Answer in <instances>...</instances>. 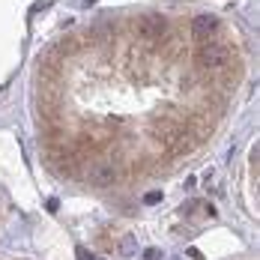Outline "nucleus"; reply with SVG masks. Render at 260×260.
<instances>
[{
	"instance_id": "nucleus-1",
	"label": "nucleus",
	"mask_w": 260,
	"mask_h": 260,
	"mask_svg": "<svg viewBox=\"0 0 260 260\" xmlns=\"http://www.w3.org/2000/svg\"><path fill=\"white\" fill-rule=\"evenodd\" d=\"M150 132H153V141H158L161 147H168L174 153H182L185 150V135L188 132L182 129L180 123H174V120H156Z\"/></svg>"
},
{
	"instance_id": "nucleus-2",
	"label": "nucleus",
	"mask_w": 260,
	"mask_h": 260,
	"mask_svg": "<svg viewBox=\"0 0 260 260\" xmlns=\"http://www.w3.org/2000/svg\"><path fill=\"white\" fill-rule=\"evenodd\" d=\"M228 57H231V51H228L221 42H212V39L201 42V48L194 54V60H198L201 69H221V66L228 63Z\"/></svg>"
},
{
	"instance_id": "nucleus-3",
	"label": "nucleus",
	"mask_w": 260,
	"mask_h": 260,
	"mask_svg": "<svg viewBox=\"0 0 260 260\" xmlns=\"http://www.w3.org/2000/svg\"><path fill=\"white\" fill-rule=\"evenodd\" d=\"M135 30H138V39H144V42H156V39H161V36L168 33V18H165V15H156V12H150V15H144V18L135 24Z\"/></svg>"
},
{
	"instance_id": "nucleus-4",
	"label": "nucleus",
	"mask_w": 260,
	"mask_h": 260,
	"mask_svg": "<svg viewBox=\"0 0 260 260\" xmlns=\"http://www.w3.org/2000/svg\"><path fill=\"white\" fill-rule=\"evenodd\" d=\"M90 182L93 185H114L117 182V168L111 161H93L90 165Z\"/></svg>"
},
{
	"instance_id": "nucleus-5",
	"label": "nucleus",
	"mask_w": 260,
	"mask_h": 260,
	"mask_svg": "<svg viewBox=\"0 0 260 260\" xmlns=\"http://www.w3.org/2000/svg\"><path fill=\"white\" fill-rule=\"evenodd\" d=\"M215 30H218V18H215V15H194V21H191V36H194L198 42H207Z\"/></svg>"
},
{
	"instance_id": "nucleus-6",
	"label": "nucleus",
	"mask_w": 260,
	"mask_h": 260,
	"mask_svg": "<svg viewBox=\"0 0 260 260\" xmlns=\"http://www.w3.org/2000/svg\"><path fill=\"white\" fill-rule=\"evenodd\" d=\"M120 254H123V257H132V254H135V239H132V236H126V239L120 242Z\"/></svg>"
},
{
	"instance_id": "nucleus-7",
	"label": "nucleus",
	"mask_w": 260,
	"mask_h": 260,
	"mask_svg": "<svg viewBox=\"0 0 260 260\" xmlns=\"http://www.w3.org/2000/svg\"><path fill=\"white\" fill-rule=\"evenodd\" d=\"M75 254H78V260H96L90 251H87V248H75Z\"/></svg>"
},
{
	"instance_id": "nucleus-8",
	"label": "nucleus",
	"mask_w": 260,
	"mask_h": 260,
	"mask_svg": "<svg viewBox=\"0 0 260 260\" xmlns=\"http://www.w3.org/2000/svg\"><path fill=\"white\" fill-rule=\"evenodd\" d=\"M144 257H147V260H158L161 254H158L156 248H147V251H144Z\"/></svg>"
},
{
	"instance_id": "nucleus-9",
	"label": "nucleus",
	"mask_w": 260,
	"mask_h": 260,
	"mask_svg": "<svg viewBox=\"0 0 260 260\" xmlns=\"http://www.w3.org/2000/svg\"><path fill=\"white\" fill-rule=\"evenodd\" d=\"M185 254H188V257H191V260H201V257H204V254H201V251H198V248H188V251H185Z\"/></svg>"
}]
</instances>
